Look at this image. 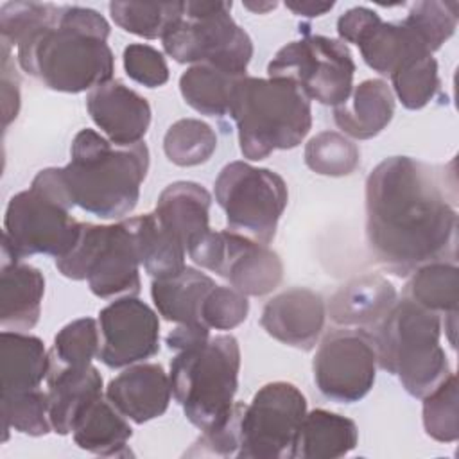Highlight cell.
<instances>
[{
	"instance_id": "6da1fadb",
	"label": "cell",
	"mask_w": 459,
	"mask_h": 459,
	"mask_svg": "<svg viewBox=\"0 0 459 459\" xmlns=\"http://www.w3.org/2000/svg\"><path fill=\"white\" fill-rule=\"evenodd\" d=\"M455 181L445 169L389 156L366 179V244L384 269L409 276L429 262H455Z\"/></svg>"
},
{
	"instance_id": "7a4b0ae2",
	"label": "cell",
	"mask_w": 459,
	"mask_h": 459,
	"mask_svg": "<svg viewBox=\"0 0 459 459\" xmlns=\"http://www.w3.org/2000/svg\"><path fill=\"white\" fill-rule=\"evenodd\" d=\"M109 23L95 9L57 5L48 23L16 47L20 68L54 91L81 93L113 79Z\"/></svg>"
},
{
	"instance_id": "3957f363",
	"label": "cell",
	"mask_w": 459,
	"mask_h": 459,
	"mask_svg": "<svg viewBox=\"0 0 459 459\" xmlns=\"http://www.w3.org/2000/svg\"><path fill=\"white\" fill-rule=\"evenodd\" d=\"M149 170L145 142L113 147L93 129H81L70 145V161L59 169L74 206L100 219L129 215Z\"/></svg>"
},
{
	"instance_id": "277c9868",
	"label": "cell",
	"mask_w": 459,
	"mask_h": 459,
	"mask_svg": "<svg viewBox=\"0 0 459 459\" xmlns=\"http://www.w3.org/2000/svg\"><path fill=\"white\" fill-rule=\"evenodd\" d=\"M457 20V2H416L402 22H382L373 9L357 5L339 16L337 34L341 41L359 47L371 70L391 75L411 61L432 56L452 38Z\"/></svg>"
},
{
	"instance_id": "5b68a950",
	"label": "cell",
	"mask_w": 459,
	"mask_h": 459,
	"mask_svg": "<svg viewBox=\"0 0 459 459\" xmlns=\"http://www.w3.org/2000/svg\"><path fill=\"white\" fill-rule=\"evenodd\" d=\"M228 115L237 126L240 152L251 161L298 147L312 127L310 99L281 77L242 75L231 91Z\"/></svg>"
},
{
	"instance_id": "8992f818",
	"label": "cell",
	"mask_w": 459,
	"mask_h": 459,
	"mask_svg": "<svg viewBox=\"0 0 459 459\" xmlns=\"http://www.w3.org/2000/svg\"><path fill=\"white\" fill-rule=\"evenodd\" d=\"M377 366L396 375L402 387L423 398L452 373L439 344L441 317L403 298L371 326Z\"/></svg>"
},
{
	"instance_id": "52a82bcc",
	"label": "cell",
	"mask_w": 459,
	"mask_h": 459,
	"mask_svg": "<svg viewBox=\"0 0 459 459\" xmlns=\"http://www.w3.org/2000/svg\"><path fill=\"white\" fill-rule=\"evenodd\" d=\"M74 203L56 167L39 170L30 186L13 195L5 208L2 262L32 255L63 256L77 240L81 222L70 215Z\"/></svg>"
},
{
	"instance_id": "ba28073f",
	"label": "cell",
	"mask_w": 459,
	"mask_h": 459,
	"mask_svg": "<svg viewBox=\"0 0 459 459\" xmlns=\"http://www.w3.org/2000/svg\"><path fill=\"white\" fill-rule=\"evenodd\" d=\"M240 348L230 335H210L204 342L178 351L170 360V389L186 420L201 432L224 423L235 405Z\"/></svg>"
},
{
	"instance_id": "9c48e42d",
	"label": "cell",
	"mask_w": 459,
	"mask_h": 459,
	"mask_svg": "<svg viewBox=\"0 0 459 459\" xmlns=\"http://www.w3.org/2000/svg\"><path fill=\"white\" fill-rule=\"evenodd\" d=\"M161 45L178 63L212 65L233 75H246L253 57V41L233 20L231 2H183Z\"/></svg>"
},
{
	"instance_id": "30bf717a",
	"label": "cell",
	"mask_w": 459,
	"mask_h": 459,
	"mask_svg": "<svg viewBox=\"0 0 459 459\" xmlns=\"http://www.w3.org/2000/svg\"><path fill=\"white\" fill-rule=\"evenodd\" d=\"M140 253L127 219L117 224L81 222L75 244L59 258L57 271L70 280H86L102 299L140 292Z\"/></svg>"
},
{
	"instance_id": "8fae6325",
	"label": "cell",
	"mask_w": 459,
	"mask_h": 459,
	"mask_svg": "<svg viewBox=\"0 0 459 459\" xmlns=\"http://www.w3.org/2000/svg\"><path fill=\"white\" fill-rule=\"evenodd\" d=\"M213 186L215 201L224 210L231 231L265 246L273 242L289 203L287 183L280 174L246 161H231L222 167Z\"/></svg>"
},
{
	"instance_id": "7c38bea8",
	"label": "cell",
	"mask_w": 459,
	"mask_h": 459,
	"mask_svg": "<svg viewBox=\"0 0 459 459\" xmlns=\"http://www.w3.org/2000/svg\"><path fill=\"white\" fill-rule=\"evenodd\" d=\"M269 77L292 81L310 100L342 104L353 90L355 61L350 48L333 38L310 34L283 45L267 65Z\"/></svg>"
},
{
	"instance_id": "4fadbf2b",
	"label": "cell",
	"mask_w": 459,
	"mask_h": 459,
	"mask_svg": "<svg viewBox=\"0 0 459 459\" xmlns=\"http://www.w3.org/2000/svg\"><path fill=\"white\" fill-rule=\"evenodd\" d=\"M307 414L305 394L290 382H269L242 409L240 459H290L298 427Z\"/></svg>"
},
{
	"instance_id": "5bb4252c",
	"label": "cell",
	"mask_w": 459,
	"mask_h": 459,
	"mask_svg": "<svg viewBox=\"0 0 459 459\" xmlns=\"http://www.w3.org/2000/svg\"><path fill=\"white\" fill-rule=\"evenodd\" d=\"M186 253L194 264L228 280L244 296H265L283 278L278 253L231 230H208L188 246Z\"/></svg>"
},
{
	"instance_id": "9a60e30c",
	"label": "cell",
	"mask_w": 459,
	"mask_h": 459,
	"mask_svg": "<svg viewBox=\"0 0 459 459\" xmlns=\"http://www.w3.org/2000/svg\"><path fill=\"white\" fill-rule=\"evenodd\" d=\"M314 382L323 396L337 403L362 400L375 384L377 351L369 330L342 328L323 337L314 362Z\"/></svg>"
},
{
	"instance_id": "2e32d148",
	"label": "cell",
	"mask_w": 459,
	"mask_h": 459,
	"mask_svg": "<svg viewBox=\"0 0 459 459\" xmlns=\"http://www.w3.org/2000/svg\"><path fill=\"white\" fill-rule=\"evenodd\" d=\"M100 348L97 359L111 369L145 362L160 351L158 314L136 296L111 301L99 312Z\"/></svg>"
},
{
	"instance_id": "e0dca14e",
	"label": "cell",
	"mask_w": 459,
	"mask_h": 459,
	"mask_svg": "<svg viewBox=\"0 0 459 459\" xmlns=\"http://www.w3.org/2000/svg\"><path fill=\"white\" fill-rule=\"evenodd\" d=\"M86 108L95 126L115 147L140 143L151 126L147 99L117 79L90 90Z\"/></svg>"
},
{
	"instance_id": "ac0fdd59",
	"label": "cell",
	"mask_w": 459,
	"mask_h": 459,
	"mask_svg": "<svg viewBox=\"0 0 459 459\" xmlns=\"http://www.w3.org/2000/svg\"><path fill=\"white\" fill-rule=\"evenodd\" d=\"M326 307L321 294L294 287L271 298L260 316L262 328L276 341L310 351L325 328Z\"/></svg>"
},
{
	"instance_id": "d6986e66",
	"label": "cell",
	"mask_w": 459,
	"mask_h": 459,
	"mask_svg": "<svg viewBox=\"0 0 459 459\" xmlns=\"http://www.w3.org/2000/svg\"><path fill=\"white\" fill-rule=\"evenodd\" d=\"M170 378L160 364L136 362L109 380L106 398L131 421L142 425L165 414L170 403Z\"/></svg>"
},
{
	"instance_id": "ffe728a7",
	"label": "cell",
	"mask_w": 459,
	"mask_h": 459,
	"mask_svg": "<svg viewBox=\"0 0 459 459\" xmlns=\"http://www.w3.org/2000/svg\"><path fill=\"white\" fill-rule=\"evenodd\" d=\"M48 418L52 430L59 436L72 434L84 411L102 396V377L97 368H50Z\"/></svg>"
},
{
	"instance_id": "44dd1931",
	"label": "cell",
	"mask_w": 459,
	"mask_h": 459,
	"mask_svg": "<svg viewBox=\"0 0 459 459\" xmlns=\"http://www.w3.org/2000/svg\"><path fill=\"white\" fill-rule=\"evenodd\" d=\"M210 204L212 195L203 185L174 181L161 190L152 213L160 226L188 249L210 230Z\"/></svg>"
},
{
	"instance_id": "7402d4cb",
	"label": "cell",
	"mask_w": 459,
	"mask_h": 459,
	"mask_svg": "<svg viewBox=\"0 0 459 459\" xmlns=\"http://www.w3.org/2000/svg\"><path fill=\"white\" fill-rule=\"evenodd\" d=\"M45 278L39 269L23 262H2L0 325L4 330L25 332L38 325Z\"/></svg>"
},
{
	"instance_id": "603a6c76",
	"label": "cell",
	"mask_w": 459,
	"mask_h": 459,
	"mask_svg": "<svg viewBox=\"0 0 459 459\" xmlns=\"http://www.w3.org/2000/svg\"><path fill=\"white\" fill-rule=\"evenodd\" d=\"M394 115V93L382 79H366L350 97L333 108V122L355 140H369L382 133Z\"/></svg>"
},
{
	"instance_id": "cb8c5ba5",
	"label": "cell",
	"mask_w": 459,
	"mask_h": 459,
	"mask_svg": "<svg viewBox=\"0 0 459 459\" xmlns=\"http://www.w3.org/2000/svg\"><path fill=\"white\" fill-rule=\"evenodd\" d=\"M396 303V289L380 274H364L342 285L328 303V316L341 326H373Z\"/></svg>"
},
{
	"instance_id": "d4e9b609",
	"label": "cell",
	"mask_w": 459,
	"mask_h": 459,
	"mask_svg": "<svg viewBox=\"0 0 459 459\" xmlns=\"http://www.w3.org/2000/svg\"><path fill=\"white\" fill-rule=\"evenodd\" d=\"M359 443V429L353 420L314 409L298 427L290 459H337L350 454Z\"/></svg>"
},
{
	"instance_id": "484cf974",
	"label": "cell",
	"mask_w": 459,
	"mask_h": 459,
	"mask_svg": "<svg viewBox=\"0 0 459 459\" xmlns=\"http://www.w3.org/2000/svg\"><path fill=\"white\" fill-rule=\"evenodd\" d=\"M48 369V351L39 337L13 330L0 333L2 396L38 389Z\"/></svg>"
},
{
	"instance_id": "4316f807",
	"label": "cell",
	"mask_w": 459,
	"mask_h": 459,
	"mask_svg": "<svg viewBox=\"0 0 459 459\" xmlns=\"http://www.w3.org/2000/svg\"><path fill=\"white\" fill-rule=\"evenodd\" d=\"M81 450L104 457L129 455L127 441L133 436L129 420L102 394L77 420L72 430Z\"/></svg>"
},
{
	"instance_id": "83f0119b",
	"label": "cell",
	"mask_w": 459,
	"mask_h": 459,
	"mask_svg": "<svg viewBox=\"0 0 459 459\" xmlns=\"http://www.w3.org/2000/svg\"><path fill=\"white\" fill-rule=\"evenodd\" d=\"M213 285L215 281L208 274L185 265L172 276L152 280L151 298L163 319L178 325L201 323V303Z\"/></svg>"
},
{
	"instance_id": "f1b7e54d",
	"label": "cell",
	"mask_w": 459,
	"mask_h": 459,
	"mask_svg": "<svg viewBox=\"0 0 459 459\" xmlns=\"http://www.w3.org/2000/svg\"><path fill=\"white\" fill-rule=\"evenodd\" d=\"M127 224L134 233L140 262L152 280L172 276L186 265L185 246L160 226L154 213L129 217Z\"/></svg>"
},
{
	"instance_id": "f546056e",
	"label": "cell",
	"mask_w": 459,
	"mask_h": 459,
	"mask_svg": "<svg viewBox=\"0 0 459 459\" xmlns=\"http://www.w3.org/2000/svg\"><path fill=\"white\" fill-rule=\"evenodd\" d=\"M409 276L403 298L439 316L457 312L459 269L455 262H429Z\"/></svg>"
},
{
	"instance_id": "4dcf8cb0",
	"label": "cell",
	"mask_w": 459,
	"mask_h": 459,
	"mask_svg": "<svg viewBox=\"0 0 459 459\" xmlns=\"http://www.w3.org/2000/svg\"><path fill=\"white\" fill-rule=\"evenodd\" d=\"M240 77L212 65H192L179 77V91L197 113L224 117L230 111L231 91Z\"/></svg>"
},
{
	"instance_id": "1f68e13d",
	"label": "cell",
	"mask_w": 459,
	"mask_h": 459,
	"mask_svg": "<svg viewBox=\"0 0 459 459\" xmlns=\"http://www.w3.org/2000/svg\"><path fill=\"white\" fill-rule=\"evenodd\" d=\"M217 149L215 131L199 118L176 120L163 136V152L178 167L206 163Z\"/></svg>"
},
{
	"instance_id": "d6a6232c",
	"label": "cell",
	"mask_w": 459,
	"mask_h": 459,
	"mask_svg": "<svg viewBox=\"0 0 459 459\" xmlns=\"http://www.w3.org/2000/svg\"><path fill=\"white\" fill-rule=\"evenodd\" d=\"M305 163L321 176H350L360 163V151L346 134L321 131L305 145Z\"/></svg>"
},
{
	"instance_id": "836d02e7",
	"label": "cell",
	"mask_w": 459,
	"mask_h": 459,
	"mask_svg": "<svg viewBox=\"0 0 459 459\" xmlns=\"http://www.w3.org/2000/svg\"><path fill=\"white\" fill-rule=\"evenodd\" d=\"M100 332L91 317H81L65 325L54 337L48 351L50 368H86L99 355Z\"/></svg>"
},
{
	"instance_id": "e575fe53",
	"label": "cell",
	"mask_w": 459,
	"mask_h": 459,
	"mask_svg": "<svg viewBox=\"0 0 459 459\" xmlns=\"http://www.w3.org/2000/svg\"><path fill=\"white\" fill-rule=\"evenodd\" d=\"M181 7L183 2H111L109 14L126 32L145 39H161Z\"/></svg>"
},
{
	"instance_id": "d590c367",
	"label": "cell",
	"mask_w": 459,
	"mask_h": 459,
	"mask_svg": "<svg viewBox=\"0 0 459 459\" xmlns=\"http://www.w3.org/2000/svg\"><path fill=\"white\" fill-rule=\"evenodd\" d=\"M2 429L4 441L9 430L39 437L52 430L48 418V394L45 391L30 389L2 396Z\"/></svg>"
},
{
	"instance_id": "8d00e7d4",
	"label": "cell",
	"mask_w": 459,
	"mask_h": 459,
	"mask_svg": "<svg viewBox=\"0 0 459 459\" xmlns=\"http://www.w3.org/2000/svg\"><path fill=\"white\" fill-rule=\"evenodd\" d=\"M423 429L439 443H454L459 437L457 377L448 375L436 389L423 396Z\"/></svg>"
},
{
	"instance_id": "74e56055",
	"label": "cell",
	"mask_w": 459,
	"mask_h": 459,
	"mask_svg": "<svg viewBox=\"0 0 459 459\" xmlns=\"http://www.w3.org/2000/svg\"><path fill=\"white\" fill-rule=\"evenodd\" d=\"M389 77L393 82V93L407 109L425 108L439 90L437 61L432 56L411 61Z\"/></svg>"
},
{
	"instance_id": "f35d334b",
	"label": "cell",
	"mask_w": 459,
	"mask_h": 459,
	"mask_svg": "<svg viewBox=\"0 0 459 459\" xmlns=\"http://www.w3.org/2000/svg\"><path fill=\"white\" fill-rule=\"evenodd\" d=\"M57 5L48 2H5L0 7V41L18 47L29 34L43 27L56 14Z\"/></svg>"
},
{
	"instance_id": "ab89813d",
	"label": "cell",
	"mask_w": 459,
	"mask_h": 459,
	"mask_svg": "<svg viewBox=\"0 0 459 459\" xmlns=\"http://www.w3.org/2000/svg\"><path fill=\"white\" fill-rule=\"evenodd\" d=\"M249 312L247 298L228 285H213L204 296L199 321L210 330H233L242 325Z\"/></svg>"
},
{
	"instance_id": "60d3db41",
	"label": "cell",
	"mask_w": 459,
	"mask_h": 459,
	"mask_svg": "<svg viewBox=\"0 0 459 459\" xmlns=\"http://www.w3.org/2000/svg\"><path fill=\"white\" fill-rule=\"evenodd\" d=\"M122 57L124 70L134 82L145 88H160L169 81V66L158 48L145 43H129Z\"/></svg>"
},
{
	"instance_id": "b9f144b4",
	"label": "cell",
	"mask_w": 459,
	"mask_h": 459,
	"mask_svg": "<svg viewBox=\"0 0 459 459\" xmlns=\"http://www.w3.org/2000/svg\"><path fill=\"white\" fill-rule=\"evenodd\" d=\"M244 403L235 402L228 420L219 427L201 432L197 441L186 452V455H217V457H237L238 452V421Z\"/></svg>"
},
{
	"instance_id": "7bdbcfd3",
	"label": "cell",
	"mask_w": 459,
	"mask_h": 459,
	"mask_svg": "<svg viewBox=\"0 0 459 459\" xmlns=\"http://www.w3.org/2000/svg\"><path fill=\"white\" fill-rule=\"evenodd\" d=\"M11 48L2 45V97H4V126L7 127L13 118H16L20 109V79L16 70L11 66Z\"/></svg>"
},
{
	"instance_id": "ee69618b",
	"label": "cell",
	"mask_w": 459,
	"mask_h": 459,
	"mask_svg": "<svg viewBox=\"0 0 459 459\" xmlns=\"http://www.w3.org/2000/svg\"><path fill=\"white\" fill-rule=\"evenodd\" d=\"M208 337H210L208 326H204L201 323H186V325H178L174 330H170L165 342L170 350L181 351L194 344L204 342Z\"/></svg>"
},
{
	"instance_id": "f6af8a7d",
	"label": "cell",
	"mask_w": 459,
	"mask_h": 459,
	"mask_svg": "<svg viewBox=\"0 0 459 459\" xmlns=\"http://www.w3.org/2000/svg\"><path fill=\"white\" fill-rule=\"evenodd\" d=\"M285 7L298 16H321L333 7V2H285Z\"/></svg>"
},
{
	"instance_id": "bcb514c9",
	"label": "cell",
	"mask_w": 459,
	"mask_h": 459,
	"mask_svg": "<svg viewBox=\"0 0 459 459\" xmlns=\"http://www.w3.org/2000/svg\"><path fill=\"white\" fill-rule=\"evenodd\" d=\"M242 5H244L246 9H249V11H253V13L264 14V13L271 11V9H274L278 4H276V2H244Z\"/></svg>"
}]
</instances>
